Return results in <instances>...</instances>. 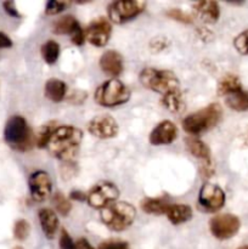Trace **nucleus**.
Returning <instances> with one entry per match:
<instances>
[{
    "label": "nucleus",
    "mask_w": 248,
    "mask_h": 249,
    "mask_svg": "<svg viewBox=\"0 0 248 249\" xmlns=\"http://www.w3.org/2000/svg\"><path fill=\"white\" fill-rule=\"evenodd\" d=\"M53 204L56 208V212L63 216L68 215L70 212L72 211V204H71V202L68 201L61 192H56V194L53 195Z\"/></svg>",
    "instance_id": "obj_28"
},
{
    "label": "nucleus",
    "mask_w": 248,
    "mask_h": 249,
    "mask_svg": "<svg viewBox=\"0 0 248 249\" xmlns=\"http://www.w3.org/2000/svg\"><path fill=\"white\" fill-rule=\"evenodd\" d=\"M100 68L109 77H118L123 72V57L114 50H107L100 58Z\"/></svg>",
    "instance_id": "obj_16"
},
{
    "label": "nucleus",
    "mask_w": 248,
    "mask_h": 249,
    "mask_svg": "<svg viewBox=\"0 0 248 249\" xmlns=\"http://www.w3.org/2000/svg\"><path fill=\"white\" fill-rule=\"evenodd\" d=\"M130 99V90L117 78L106 80L95 91V101L104 107H117Z\"/></svg>",
    "instance_id": "obj_6"
},
{
    "label": "nucleus",
    "mask_w": 248,
    "mask_h": 249,
    "mask_svg": "<svg viewBox=\"0 0 248 249\" xmlns=\"http://www.w3.org/2000/svg\"><path fill=\"white\" fill-rule=\"evenodd\" d=\"M241 228V221L233 214H218L209 221V230L218 240H229L237 235Z\"/></svg>",
    "instance_id": "obj_9"
},
{
    "label": "nucleus",
    "mask_w": 248,
    "mask_h": 249,
    "mask_svg": "<svg viewBox=\"0 0 248 249\" xmlns=\"http://www.w3.org/2000/svg\"><path fill=\"white\" fill-rule=\"evenodd\" d=\"M238 249H248V245L247 246H242V247H240Z\"/></svg>",
    "instance_id": "obj_39"
},
{
    "label": "nucleus",
    "mask_w": 248,
    "mask_h": 249,
    "mask_svg": "<svg viewBox=\"0 0 248 249\" xmlns=\"http://www.w3.org/2000/svg\"><path fill=\"white\" fill-rule=\"evenodd\" d=\"M53 32L55 34H61V36L68 34V36H71L72 43L75 45H82L85 41L84 29H82L77 19L71 15L61 17L57 21L53 22Z\"/></svg>",
    "instance_id": "obj_14"
},
{
    "label": "nucleus",
    "mask_w": 248,
    "mask_h": 249,
    "mask_svg": "<svg viewBox=\"0 0 248 249\" xmlns=\"http://www.w3.org/2000/svg\"><path fill=\"white\" fill-rule=\"evenodd\" d=\"M41 230L49 240H53L56 236L58 229V218L53 211L49 208H41L38 213Z\"/></svg>",
    "instance_id": "obj_18"
},
{
    "label": "nucleus",
    "mask_w": 248,
    "mask_h": 249,
    "mask_svg": "<svg viewBox=\"0 0 248 249\" xmlns=\"http://www.w3.org/2000/svg\"><path fill=\"white\" fill-rule=\"evenodd\" d=\"M60 55V45L55 40H48L41 46V56L49 65H53Z\"/></svg>",
    "instance_id": "obj_26"
},
{
    "label": "nucleus",
    "mask_w": 248,
    "mask_h": 249,
    "mask_svg": "<svg viewBox=\"0 0 248 249\" xmlns=\"http://www.w3.org/2000/svg\"><path fill=\"white\" fill-rule=\"evenodd\" d=\"M195 14L204 23H215L220 16V9L216 1H197L194 4Z\"/></svg>",
    "instance_id": "obj_17"
},
{
    "label": "nucleus",
    "mask_w": 248,
    "mask_h": 249,
    "mask_svg": "<svg viewBox=\"0 0 248 249\" xmlns=\"http://www.w3.org/2000/svg\"><path fill=\"white\" fill-rule=\"evenodd\" d=\"M112 27L111 23L104 17L94 19L87 28L84 29L85 40L89 41L91 45L104 48L107 45L111 38Z\"/></svg>",
    "instance_id": "obj_11"
},
{
    "label": "nucleus",
    "mask_w": 248,
    "mask_h": 249,
    "mask_svg": "<svg viewBox=\"0 0 248 249\" xmlns=\"http://www.w3.org/2000/svg\"><path fill=\"white\" fill-rule=\"evenodd\" d=\"M167 16L170 18L175 19L177 22H181V23H191L192 17L190 16L186 12L181 11L179 9H170L167 11Z\"/></svg>",
    "instance_id": "obj_32"
},
{
    "label": "nucleus",
    "mask_w": 248,
    "mask_h": 249,
    "mask_svg": "<svg viewBox=\"0 0 248 249\" xmlns=\"http://www.w3.org/2000/svg\"><path fill=\"white\" fill-rule=\"evenodd\" d=\"M225 102L231 109L237 112L248 111V91L243 89L228 95L225 97Z\"/></svg>",
    "instance_id": "obj_24"
},
{
    "label": "nucleus",
    "mask_w": 248,
    "mask_h": 249,
    "mask_svg": "<svg viewBox=\"0 0 248 249\" xmlns=\"http://www.w3.org/2000/svg\"><path fill=\"white\" fill-rule=\"evenodd\" d=\"M139 79L146 89L162 94V96L181 91L179 79L172 71L147 67L141 71Z\"/></svg>",
    "instance_id": "obj_3"
},
{
    "label": "nucleus",
    "mask_w": 248,
    "mask_h": 249,
    "mask_svg": "<svg viewBox=\"0 0 248 249\" xmlns=\"http://www.w3.org/2000/svg\"><path fill=\"white\" fill-rule=\"evenodd\" d=\"M242 89V84L237 75L235 74H226L221 78L218 84V95L220 96H228V95L233 94Z\"/></svg>",
    "instance_id": "obj_22"
},
{
    "label": "nucleus",
    "mask_w": 248,
    "mask_h": 249,
    "mask_svg": "<svg viewBox=\"0 0 248 249\" xmlns=\"http://www.w3.org/2000/svg\"><path fill=\"white\" fill-rule=\"evenodd\" d=\"M67 92V85L60 79H50L45 84V96L53 102H61Z\"/></svg>",
    "instance_id": "obj_20"
},
{
    "label": "nucleus",
    "mask_w": 248,
    "mask_h": 249,
    "mask_svg": "<svg viewBox=\"0 0 248 249\" xmlns=\"http://www.w3.org/2000/svg\"><path fill=\"white\" fill-rule=\"evenodd\" d=\"M78 249H95L89 243V241L85 240V238H80L77 242Z\"/></svg>",
    "instance_id": "obj_38"
},
{
    "label": "nucleus",
    "mask_w": 248,
    "mask_h": 249,
    "mask_svg": "<svg viewBox=\"0 0 248 249\" xmlns=\"http://www.w3.org/2000/svg\"><path fill=\"white\" fill-rule=\"evenodd\" d=\"M177 138V128L173 122L163 121L150 134V142L155 146L169 145Z\"/></svg>",
    "instance_id": "obj_15"
},
{
    "label": "nucleus",
    "mask_w": 248,
    "mask_h": 249,
    "mask_svg": "<svg viewBox=\"0 0 248 249\" xmlns=\"http://www.w3.org/2000/svg\"><path fill=\"white\" fill-rule=\"evenodd\" d=\"M223 109L219 104H211L204 108L190 114L182 121V126L190 135H198L214 128L220 122Z\"/></svg>",
    "instance_id": "obj_4"
},
{
    "label": "nucleus",
    "mask_w": 248,
    "mask_h": 249,
    "mask_svg": "<svg viewBox=\"0 0 248 249\" xmlns=\"http://www.w3.org/2000/svg\"><path fill=\"white\" fill-rule=\"evenodd\" d=\"M28 186L32 198L36 202H43L51 195L53 182L48 173L38 170L31 174L28 179Z\"/></svg>",
    "instance_id": "obj_13"
},
{
    "label": "nucleus",
    "mask_w": 248,
    "mask_h": 249,
    "mask_svg": "<svg viewBox=\"0 0 248 249\" xmlns=\"http://www.w3.org/2000/svg\"><path fill=\"white\" fill-rule=\"evenodd\" d=\"M60 249H78L77 243L72 240L70 233L63 229L60 236Z\"/></svg>",
    "instance_id": "obj_34"
},
{
    "label": "nucleus",
    "mask_w": 248,
    "mask_h": 249,
    "mask_svg": "<svg viewBox=\"0 0 248 249\" xmlns=\"http://www.w3.org/2000/svg\"><path fill=\"white\" fill-rule=\"evenodd\" d=\"M198 204L203 211L214 213L225 204V194L218 185L204 184L198 192Z\"/></svg>",
    "instance_id": "obj_10"
},
{
    "label": "nucleus",
    "mask_w": 248,
    "mask_h": 249,
    "mask_svg": "<svg viewBox=\"0 0 248 249\" xmlns=\"http://www.w3.org/2000/svg\"><path fill=\"white\" fill-rule=\"evenodd\" d=\"M101 220L109 230L124 231L131 226L136 216V211L128 202H113L101 209Z\"/></svg>",
    "instance_id": "obj_5"
},
{
    "label": "nucleus",
    "mask_w": 248,
    "mask_h": 249,
    "mask_svg": "<svg viewBox=\"0 0 248 249\" xmlns=\"http://www.w3.org/2000/svg\"><path fill=\"white\" fill-rule=\"evenodd\" d=\"M83 140V133L73 125L56 126L46 148L53 157L63 162H71L75 158Z\"/></svg>",
    "instance_id": "obj_1"
},
{
    "label": "nucleus",
    "mask_w": 248,
    "mask_h": 249,
    "mask_svg": "<svg viewBox=\"0 0 248 249\" xmlns=\"http://www.w3.org/2000/svg\"><path fill=\"white\" fill-rule=\"evenodd\" d=\"M119 196L118 187L108 181L97 182L87 194V201L95 209H104L117 201Z\"/></svg>",
    "instance_id": "obj_8"
},
{
    "label": "nucleus",
    "mask_w": 248,
    "mask_h": 249,
    "mask_svg": "<svg viewBox=\"0 0 248 249\" xmlns=\"http://www.w3.org/2000/svg\"><path fill=\"white\" fill-rule=\"evenodd\" d=\"M29 231H31V225L27 220L24 219H19L15 223L14 226V236L16 240L18 241H24L29 235Z\"/></svg>",
    "instance_id": "obj_29"
},
{
    "label": "nucleus",
    "mask_w": 248,
    "mask_h": 249,
    "mask_svg": "<svg viewBox=\"0 0 248 249\" xmlns=\"http://www.w3.org/2000/svg\"><path fill=\"white\" fill-rule=\"evenodd\" d=\"M146 2L141 0H119L113 1L107 7L108 18L117 24H122L135 18L145 11Z\"/></svg>",
    "instance_id": "obj_7"
},
{
    "label": "nucleus",
    "mask_w": 248,
    "mask_h": 249,
    "mask_svg": "<svg viewBox=\"0 0 248 249\" xmlns=\"http://www.w3.org/2000/svg\"><path fill=\"white\" fill-rule=\"evenodd\" d=\"M14 249H23V248H22V247H15Z\"/></svg>",
    "instance_id": "obj_40"
},
{
    "label": "nucleus",
    "mask_w": 248,
    "mask_h": 249,
    "mask_svg": "<svg viewBox=\"0 0 248 249\" xmlns=\"http://www.w3.org/2000/svg\"><path fill=\"white\" fill-rule=\"evenodd\" d=\"M71 5V1H61V0H51L46 4L45 6V14L49 15V16H53V15L60 14L63 10L67 9Z\"/></svg>",
    "instance_id": "obj_30"
},
{
    "label": "nucleus",
    "mask_w": 248,
    "mask_h": 249,
    "mask_svg": "<svg viewBox=\"0 0 248 249\" xmlns=\"http://www.w3.org/2000/svg\"><path fill=\"white\" fill-rule=\"evenodd\" d=\"M4 140L14 150L26 152L35 143V136L23 117L12 116L5 124Z\"/></svg>",
    "instance_id": "obj_2"
},
{
    "label": "nucleus",
    "mask_w": 248,
    "mask_h": 249,
    "mask_svg": "<svg viewBox=\"0 0 248 249\" xmlns=\"http://www.w3.org/2000/svg\"><path fill=\"white\" fill-rule=\"evenodd\" d=\"M233 46L241 55L248 56V29L236 36L233 40Z\"/></svg>",
    "instance_id": "obj_31"
},
{
    "label": "nucleus",
    "mask_w": 248,
    "mask_h": 249,
    "mask_svg": "<svg viewBox=\"0 0 248 249\" xmlns=\"http://www.w3.org/2000/svg\"><path fill=\"white\" fill-rule=\"evenodd\" d=\"M162 105L173 113H180V112L184 111L185 102L182 100L181 91L172 92V94L162 96Z\"/></svg>",
    "instance_id": "obj_25"
},
{
    "label": "nucleus",
    "mask_w": 248,
    "mask_h": 249,
    "mask_svg": "<svg viewBox=\"0 0 248 249\" xmlns=\"http://www.w3.org/2000/svg\"><path fill=\"white\" fill-rule=\"evenodd\" d=\"M172 204L164 198H145L141 202V208L145 213L155 214V215H162L167 214L168 209Z\"/></svg>",
    "instance_id": "obj_21"
},
{
    "label": "nucleus",
    "mask_w": 248,
    "mask_h": 249,
    "mask_svg": "<svg viewBox=\"0 0 248 249\" xmlns=\"http://www.w3.org/2000/svg\"><path fill=\"white\" fill-rule=\"evenodd\" d=\"M2 7H4L5 12H6L7 15H10L11 17H17V18L22 17V15L18 12V10H17L16 7V4H15L14 1L2 2Z\"/></svg>",
    "instance_id": "obj_35"
},
{
    "label": "nucleus",
    "mask_w": 248,
    "mask_h": 249,
    "mask_svg": "<svg viewBox=\"0 0 248 249\" xmlns=\"http://www.w3.org/2000/svg\"><path fill=\"white\" fill-rule=\"evenodd\" d=\"M97 249H129V245L125 241L107 240L102 242Z\"/></svg>",
    "instance_id": "obj_33"
},
{
    "label": "nucleus",
    "mask_w": 248,
    "mask_h": 249,
    "mask_svg": "<svg viewBox=\"0 0 248 249\" xmlns=\"http://www.w3.org/2000/svg\"><path fill=\"white\" fill-rule=\"evenodd\" d=\"M186 146L192 156L206 160V162H211V150L202 140L191 136V138L186 139Z\"/></svg>",
    "instance_id": "obj_23"
},
{
    "label": "nucleus",
    "mask_w": 248,
    "mask_h": 249,
    "mask_svg": "<svg viewBox=\"0 0 248 249\" xmlns=\"http://www.w3.org/2000/svg\"><path fill=\"white\" fill-rule=\"evenodd\" d=\"M165 215L168 216L170 223L174 225H180L192 218V209L187 204H172Z\"/></svg>",
    "instance_id": "obj_19"
},
{
    "label": "nucleus",
    "mask_w": 248,
    "mask_h": 249,
    "mask_svg": "<svg viewBox=\"0 0 248 249\" xmlns=\"http://www.w3.org/2000/svg\"><path fill=\"white\" fill-rule=\"evenodd\" d=\"M55 129H56V124L53 123V122L41 125V128L39 129V131L35 135V143L39 148L46 147V145H48L49 140H50L51 135H53Z\"/></svg>",
    "instance_id": "obj_27"
},
{
    "label": "nucleus",
    "mask_w": 248,
    "mask_h": 249,
    "mask_svg": "<svg viewBox=\"0 0 248 249\" xmlns=\"http://www.w3.org/2000/svg\"><path fill=\"white\" fill-rule=\"evenodd\" d=\"M12 46V40L9 36L0 32V49H7Z\"/></svg>",
    "instance_id": "obj_36"
},
{
    "label": "nucleus",
    "mask_w": 248,
    "mask_h": 249,
    "mask_svg": "<svg viewBox=\"0 0 248 249\" xmlns=\"http://www.w3.org/2000/svg\"><path fill=\"white\" fill-rule=\"evenodd\" d=\"M70 197L71 199H73V201H77V202H84L87 201V194H84V192L82 191H72L70 194Z\"/></svg>",
    "instance_id": "obj_37"
},
{
    "label": "nucleus",
    "mask_w": 248,
    "mask_h": 249,
    "mask_svg": "<svg viewBox=\"0 0 248 249\" xmlns=\"http://www.w3.org/2000/svg\"><path fill=\"white\" fill-rule=\"evenodd\" d=\"M88 130L92 136L102 140L116 138L118 134L119 126L116 119L108 114L96 116L88 124Z\"/></svg>",
    "instance_id": "obj_12"
}]
</instances>
